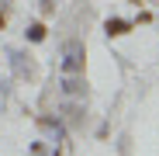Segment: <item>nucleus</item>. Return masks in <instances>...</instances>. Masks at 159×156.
<instances>
[{
  "mask_svg": "<svg viewBox=\"0 0 159 156\" xmlns=\"http://www.w3.org/2000/svg\"><path fill=\"white\" fill-rule=\"evenodd\" d=\"M128 31H131V21H125V17H107L104 21V35L107 38H121Z\"/></svg>",
  "mask_w": 159,
  "mask_h": 156,
  "instance_id": "obj_2",
  "label": "nucleus"
},
{
  "mask_svg": "<svg viewBox=\"0 0 159 156\" xmlns=\"http://www.w3.org/2000/svg\"><path fill=\"white\" fill-rule=\"evenodd\" d=\"M4 28H7V14L0 11V31H4Z\"/></svg>",
  "mask_w": 159,
  "mask_h": 156,
  "instance_id": "obj_4",
  "label": "nucleus"
},
{
  "mask_svg": "<svg viewBox=\"0 0 159 156\" xmlns=\"http://www.w3.org/2000/svg\"><path fill=\"white\" fill-rule=\"evenodd\" d=\"M83 59H87L83 42H66V49H62V69L66 73H80L83 69Z\"/></svg>",
  "mask_w": 159,
  "mask_h": 156,
  "instance_id": "obj_1",
  "label": "nucleus"
},
{
  "mask_svg": "<svg viewBox=\"0 0 159 156\" xmlns=\"http://www.w3.org/2000/svg\"><path fill=\"white\" fill-rule=\"evenodd\" d=\"M24 35H28V42H45L48 28H45L42 21H31V24H28V31H24Z\"/></svg>",
  "mask_w": 159,
  "mask_h": 156,
  "instance_id": "obj_3",
  "label": "nucleus"
},
{
  "mask_svg": "<svg viewBox=\"0 0 159 156\" xmlns=\"http://www.w3.org/2000/svg\"><path fill=\"white\" fill-rule=\"evenodd\" d=\"M131 4H135V7H139V4H142V0H131Z\"/></svg>",
  "mask_w": 159,
  "mask_h": 156,
  "instance_id": "obj_5",
  "label": "nucleus"
}]
</instances>
